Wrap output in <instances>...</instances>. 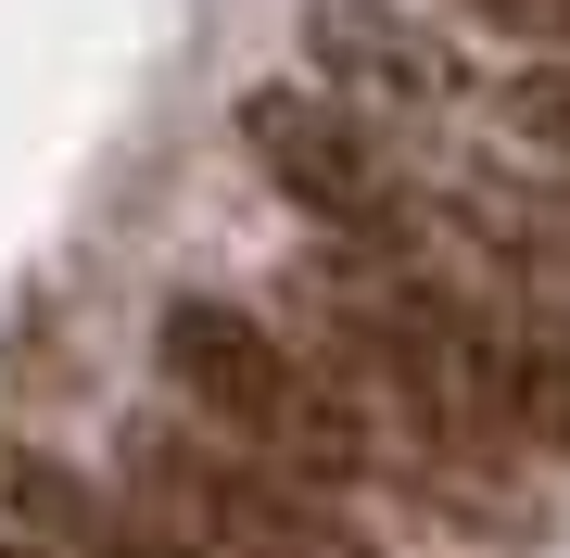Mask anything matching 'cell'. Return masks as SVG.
I'll list each match as a JSON object with an SVG mask.
<instances>
[{"mask_svg": "<svg viewBox=\"0 0 570 558\" xmlns=\"http://www.w3.org/2000/svg\"><path fill=\"white\" fill-rule=\"evenodd\" d=\"M127 508H140L165 546H190V558H381V546H355L343 520H317L305 496H279V470L216 457L190 432H140L127 444Z\"/></svg>", "mask_w": 570, "mask_h": 558, "instance_id": "cell-2", "label": "cell"}, {"mask_svg": "<svg viewBox=\"0 0 570 558\" xmlns=\"http://www.w3.org/2000/svg\"><path fill=\"white\" fill-rule=\"evenodd\" d=\"M494 127H508L532 166H558V178H570V63H532V77H508V89H494Z\"/></svg>", "mask_w": 570, "mask_h": 558, "instance_id": "cell-8", "label": "cell"}, {"mask_svg": "<svg viewBox=\"0 0 570 558\" xmlns=\"http://www.w3.org/2000/svg\"><path fill=\"white\" fill-rule=\"evenodd\" d=\"M153 355H165V381H178L254 470H279V482H367V470H381L355 393L330 381L305 343H279L266 317L216 305V292H178L165 331H153Z\"/></svg>", "mask_w": 570, "mask_h": 558, "instance_id": "cell-1", "label": "cell"}, {"mask_svg": "<svg viewBox=\"0 0 570 558\" xmlns=\"http://www.w3.org/2000/svg\"><path fill=\"white\" fill-rule=\"evenodd\" d=\"M0 558H39V546H13V533H0Z\"/></svg>", "mask_w": 570, "mask_h": 558, "instance_id": "cell-10", "label": "cell"}, {"mask_svg": "<svg viewBox=\"0 0 570 558\" xmlns=\"http://www.w3.org/2000/svg\"><path fill=\"white\" fill-rule=\"evenodd\" d=\"M444 242L482 254L508 292H532L546 317H570V190H520V178H482L444 204Z\"/></svg>", "mask_w": 570, "mask_h": 558, "instance_id": "cell-6", "label": "cell"}, {"mask_svg": "<svg viewBox=\"0 0 570 558\" xmlns=\"http://www.w3.org/2000/svg\"><path fill=\"white\" fill-rule=\"evenodd\" d=\"M0 520H13V546H39V558H190V546H165L140 508L89 496L77 470H51V457H26V444H0Z\"/></svg>", "mask_w": 570, "mask_h": 558, "instance_id": "cell-5", "label": "cell"}, {"mask_svg": "<svg viewBox=\"0 0 570 558\" xmlns=\"http://www.w3.org/2000/svg\"><path fill=\"white\" fill-rule=\"evenodd\" d=\"M305 51H317L330 102H355L367 127L431 115V102H456V89H469L456 39H444V26H419V13H393V0H305Z\"/></svg>", "mask_w": 570, "mask_h": 558, "instance_id": "cell-4", "label": "cell"}, {"mask_svg": "<svg viewBox=\"0 0 570 558\" xmlns=\"http://www.w3.org/2000/svg\"><path fill=\"white\" fill-rule=\"evenodd\" d=\"M508 39H546V51H570V0H482Z\"/></svg>", "mask_w": 570, "mask_h": 558, "instance_id": "cell-9", "label": "cell"}, {"mask_svg": "<svg viewBox=\"0 0 570 558\" xmlns=\"http://www.w3.org/2000/svg\"><path fill=\"white\" fill-rule=\"evenodd\" d=\"M242 140L254 166L292 190L317 228H343L355 254H393L406 242V166H393V127H367L355 102H330V89H254L242 102Z\"/></svg>", "mask_w": 570, "mask_h": 558, "instance_id": "cell-3", "label": "cell"}, {"mask_svg": "<svg viewBox=\"0 0 570 558\" xmlns=\"http://www.w3.org/2000/svg\"><path fill=\"white\" fill-rule=\"evenodd\" d=\"M508 444L570 457V317H520L508 331Z\"/></svg>", "mask_w": 570, "mask_h": 558, "instance_id": "cell-7", "label": "cell"}]
</instances>
